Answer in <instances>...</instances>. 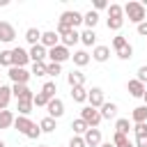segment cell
<instances>
[{"label":"cell","instance_id":"obj_18","mask_svg":"<svg viewBox=\"0 0 147 147\" xmlns=\"http://www.w3.org/2000/svg\"><path fill=\"white\" fill-rule=\"evenodd\" d=\"M126 90H129V94H131V96L142 99V94H145V90H147V87H145L140 80H136V78H133V80H129V83H126Z\"/></svg>","mask_w":147,"mask_h":147},{"label":"cell","instance_id":"obj_19","mask_svg":"<svg viewBox=\"0 0 147 147\" xmlns=\"http://www.w3.org/2000/svg\"><path fill=\"white\" fill-rule=\"evenodd\" d=\"M78 41H80V32H78V30H69L67 34H62V37H60V44H62V46H67V48H71V46H74V44H78Z\"/></svg>","mask_w":147,"mask_h":147},{"label":"cell","instance_id":"obj_11","mask_svg":"<svg viewBox=\"0 0 147 147\" xmlns=\"http://www.w3.org/2000/svg\"><path fill=\"white\" fill-rule=\"evenodd\" d=\"M14 39H16V30H14V25L7 23V21H0V41L11 44Z\"/></svg>","mask_w":147,"mask_h":147},{"label":"cell","instance_id":"obj_40","mask_svg":"<svg viewBox=\"0 0 147 147\" xmlns=\"http://www.w3.org/2000/svg\"><path fill=\"white\" fill-rule=\"evenodd\" d=\"M0 67H11V51H0Z\"/></svg>","mask_w":147,"mask_h":147},{"label":"cell","instance_id":"obj_51","mask_svg":"<svg viewBox=\"0 0 147 147\" xmlns=\"http://www.w3.org/2000/svg\"><path fill=\"white\" fill-rule=\"evenodd\" d=\"M0 147H7V145H5V142H2V140H0Z\"/></svg>","mask_w":147,"mask_h":147},{"label":"cell","instance_id":"obj_10","mask_svg":"<svg viewBox=\"0 0 147 147\" xmlns=\"http://www.w3.org/2000/svg\"><path fill=\"white\" fill-rule=\"evenodd\" d=\"M11 96H16V101H32V90L28 85H11Z\"/></svg>","mask_w":147,"mask_h":147},{"label":"cell","instance_id":"obj_29","mask_svg":"<svg viewBox=\"0 0 147 147\" xmlns=\"http://www.w3.org/2000/svg\"><path fill=\"white\" fill-rule=\"evenodd\" d=\"M115 131L129 136V131H131V122H129L126 117H117V119H115Z\"/></svg>","mask_w":147,"mask_h":147},{"label":"cell","instance_id":"obj_44","mask_svg":"<svg viewBox=\"0 0 147 147\" xmlns=\"http://www.w3.org/2000/svg\"><path fill=\"white\" fill-rule=\"evenodd\" d=\"M67 147H87V145H85L83 136H71V140H69V145H67Z\"/></svg>","mask_w":147,"mask_h":147},{"label":"cell","instance_id":"obj_21","mask_svg":"<svg viewBox=\"0 0 147 147\" xmlns=\"http://www.w3.org/2000/svg\"><path fill=\"white\" fill-rule=\"evenodd\" d=\"M131 119H133V124L147 122V106H145V103H142V106H136L133 113H131Z\"/></svg>","mask_w":147,"mask_h":147},{"label":"cell","instance_id":"obj_1","mask_svg":"<svg viewBox=\"0 0 147 147\" xmlns=\"http://www.w3.org/2000/svg\"><path fill=\"white\" fill-rule=\"evenodd\" d=\"M14 129H18V133H23V136L30 138V140H37V138L41 136L39 124H34L30 117H23V115H16V117H14Z\"/></svg>","mask_w":147,"mask_h":147},{"label":"cell","instance_id":"obj_32","mask_svg":"<svg viewBox=\"0 0 147 147\" xmlns=\"http://www.w3.org/2000/svg\"><path fill=\"white\" fill-rule=\"evenodd\" d=\"M71 129H74V136H85V131H87L90 126L78 117V119H74V122H71Z\"/></svg>","mask_w":147,"mask_h":147},{"label":"cell","instance_id":"obj_46","mask_svg":"<svg viewBox=\"0 0 147 147\" xmlns=\"http://www.w3.org/2000/svg\"><path fill=\"white\" fill-rule=\"evenodd\" d=\"M99 9H108V2L106 0H94V11H99Z\"/></svg>","mask_w":147,"mask_h":147},{"label":"cell","instance_id":"obj_41","mask_svg":"<svg viewBox=\"0 0 147 147\" xmlns=\"http://www.w3.org/2000/svg\"><path fill=\"white\" fill-rule=\"evenodd\" d=\"M131 129H133L136 138H142V136H147V122H142V124H133Z\"/></svg>","mask_w":147,"mask_h":147},{"label":"cell","instance_id":"obj_8","mask_svg":"<svg viewBox=\"0 0 147 147\" xmlns=\"http://www.w3.org/2000/svg\"><path fill=\"white\" fill-rule=\"evenodd\" d=\"M87 103L92 106V108H101L103 103H106V96H103V90L101 87H92V90H87Z\"/></svg>","mask_w":147,"mask_h":147},{"label":"cell","instance_id":"obj_15","mask_svg":"<svg viewBox=\"0 0 147 147\" xmlns=\"http://www.w3.org/2000/svg\"><path fill=\"white\" fill-rule=\"evenodd\" d=\"M83 140H85V145L87 147H99L103 140H101V131L99 129H87L85 131V136H83Z\"/></svg>","mask_w":147,"mask_h":147},{"label":"cell","instance_id":"obj_12","mask_svg":"<svg viewBox=\"0 0 147 147\" xmlns=\"http://www.w3.org/2000/svg\"><path fill=\"white\" fill-rule=\"evenodd\" d=\"M39 44L48 51V48H53V46H57V44H60V37H57V32H55V30H46V32H41Z\"/></svg>","mask_w":147,"mask_h":147},{"label":"cell","instance_id":"obj_20","mask_svg":"<svg viewBox=\"0 0 147 147\" xmlns=\"http://www.w3.org/2000/svg\"><path fill=\"white\" fill-rule=\"evenodd\" d=\"M71 60H74L76 67H85V64H90L92 57H90L87 51H74V53H71Z\"/></svg>","mask_w":147,"mask_h":147},{"label":"cell","instance_id":"obj_27","mask_svg":"<svg viewBox=\"0 0 147 147\" xmlns=\"http://www.w3.org/2000/svg\"><path fill=\"white\" fill-rule=\"evenodd\" d=\"M14 113L11 110H0V129H9V126H14Z\"/></svg>","mask_w":147,"mask_h":147},{"label":"cell","instance_id":"obj_47","mask_svg":"<svg viewBox=\"0 0 147 147\" xmlns=\"http://www.w3.org/2000/svg\"><path fill=\"white\" fill-rule=\"evenodd\" d=\"M136 147H147V136H142V138H136V142H133Z\"/></svg>","mask_w":147,"mask_h":147},{"label":"cell","instance_id":"obj_31","mask_svg":"<svg viewBox=\"0 0 147 147\" xmlns=\"http://www.w3.org/2000/svg\"><path fill=\"white\" fill-rule=\"evenodd\" d=\"M39 92H44L48 99H55V92H57V85H55V80H46V83H44V87H41Z\"/></svg>","mask_w":147,"mask_h":147},{"label":"cell","instance_id":"obj_30","mask_svg":"<svg viewBox=\"0 0 147 147\" xmlns=\"http://www.w3.org/2000/svg\"><path fill=\"white\" fill-rule=\"evenodd\" d=\"M32 108H34L32 101H16V110H18V115H23V117H28V115L32 113Z\"/></svg>","mask_w":147,"mask_h":147},{"label":"cell","instance_id":"obj_5","mask_svg":"<svg viewBox=\"0 0 147 147\" xmlns=\"http://www.w3.org/2000/svg\"><path fill=\"white\" fill-rule=\"evenodd\" d=\"M48 60H51V62H55V64H62V62H67V60H71V51H69L67 46H62V44H57V46H53V48H48Z\"/></svg>","mask_w":147,"mask_h":147},{"label":"cell","instance_id":"obj_23","mask_svg":"<svg viewBox=\"0 0 147 147\" xmlns=\"http://www.w3.org/2000/svg\"><path fill=\"white\" fill-rule=\"evenodd\" d=\"M39 39H41V30H39V28H28V30H25V41H28L30 46H37Z\"/></svg>","mask_w":147,"mask_h":147},{"label":"cell","instance_id":"obj_42","mask_svg":"<svg viewBox=\"0 0 147 147\" xmlns=\"http://www.w3.org/2000/svg\"><path fill=\"white\" fill-rule=\"evenodd\" d=\"M126 44H129V41H126V37H124V34H117V37L113 39V48H115V51H119V48H122V46H126Z\"/></svg>","mask_w":147,"mask_h":147},{"label":"cell","instance_id":"obj_26","mask_svg":"<svg viewBox=\"0 0 147 147\" xmlns=\"http://www.w3.org/2000/svg\"><path fill=\"white\" fill-rule=\"evenodd\" d=\"M71 99L76 101V103H85L87 101V87L83 85V87H71Z\"/></svg>","mask_w":147,"mask_h":147},{"label":"cell","instance_id":"obj_37","mask_svg":"<svg viewBox=\"0 0 147 147\" xmlns=\"http://www.w3.org/2000/svg\"><path fill=\"white\" fill-rule=\"evenodd\" d=\"M60 74H62V64H55V62H48V64H46V76L57 78Z\"/></svg>","mask_w":147,"mask_h":147},{"label":"cell","instance_id":"obj_33","mask_svg":"<svg viewBox=\"0 0 147 147\" xmlns=\"http://www.w3.org/2000/svg\"><path fill=\"white\" fill-rule=\"evenodd\" d=\"M108 18H124V9L122 5H108Z\"/></svg>","mask_w":147,"mask_h":147},{"label":"cell","instance_id":"obj_52","mask_svg":"<svg viewBox=\"0 0 147 147\" xmlns=\"http://www.w3.org/2000/svg\"><path fill=\"white\" fill-rule=\"evenodd\" d=\"M39 147H48V145H39Z\"/></svg>","mask_w":147,"mask_h":147},{"label":"cell","instance_id":"obj_48","mask_svg":"<svg viewBox=\"0 0 147 147\" xmlns=\"http://www.w3.org/2000/svg\"><path fill=\"white\" fill-rule=\"evenodd\" d=\"M99 147H115V145H113V142H110V140H108V142H101V145H99Z\"/></svg>","mask_w":147,"mask_h":147},{"label":"cell","instance_id":"obj_17","mask_svg":"<svg viewBox=\"0 0 147 147\" xmlns=\"http://www.w3.org/2000/svg\"><path fill=\"white\" fill-rule=\"evenodd\" d=\"M99 113H101V119H117V103L106 101V103L99 108Z\"/></svg>","mask_w":147,"mask_h":147},{"label":"cell","instance_id":"obj_13","mask_svg":"<svg viewBox=\"0 0 147 147\" xmlns=\"http://www.w3.org/2000/svg\"><path fill=\"white\" fill-rule=\"evenodd\" d=\"M94 62H106L110 57V46H103V44H96L92 48V55H90Z\"/></svg>","mask_w":147,"mask_h":147},{"label":"cell","instance_id":"obj_3","mask_svg":"<svg viewBox=\"0 0 147 147\" xmlns=\"http://www.w3.org/2000/svg\"><path fill=\"white\" fill-rule=\"evenodd\" d=\"M80 119H83L90 129H99V124L103 122V119H101V113H99L96 108H92V106H83V108H80Z\"/></svg>","mask_w":147,"mask_h":147},{"label":"cell","instance_id":"obj_14","mask_svg":"<svg viewBox=\"0 0 147 147\" xmlns=\"http://www.w3.org/2000/svg\"><path fill=\"white\" fill-rule=\"evenodd\" d=\"M67 83H69V87H83L85 85V74L80 69H71L67 74Z\"/></svg>","mask_w":147,"mask_h":147},{"label":"cell","instance_id":"obj_50","mask_svg":"<svg viewBox=\"0 0 147 147\" xmlns=\"http://www.w3.org/2000/svg\"><path fill=\"white\" fill-rule=\"evenodd\" d=\"M142 101H145V106H147V90H145V94H142Z\"/></svg>","mask_w":147,"mask_h":147},{"label":"cell","instance_id":"obj_22","mask_svg":"<svg viewBox=\"0 0 147 147\" xmlns=\"http://www.w3.org/2000/svg\"><path fill=\"white\" fill-rule=\"evenodd\" d=\"M83 23H85V28H87V30H94V28H96V23H99V14H96L94 9L85 11V14H83Z\"/></svg>","mask_w":147,"mask_h":147},{"label":"cell","instance_id":"obj_24","mask_svg":"<svg viewBox=\"0 0 147 147\" xmlns=\"http://www.w3.org/2000/svg\"><path fill=\"white\" fill-rule=\"evenodd\" d=\"M39 129H41V133H53L55 129H57V119H53V117H44L41 122H39Z\"/></svg>","mask_w":147,"mask_h":147},{"label":"cell","instance_id":"obj_36","mask_svg":"<svg viewBox=\"0 0 147 147\" xmlns=\"http://www.w3.org/2000/svg\"><path fill=\"white\" fill-rule=\"evenodd\" d=\"M46 64H48V62H32L30 74H32V76H46Z\"/></svg>","mask_w":147,"mask_h":147},{"label":"cell","instance_id":"obj_43","mask_svg":"<svg viewBox=\"0 0 147 147\" xmlns=\"http://www.w3.org/2000/svg\"><path fill=\"white\" fill-rule=\"evenodd\" d=\"M138 76H136V80H140L142 85L147 83V64H142V67H138V71H136Z\"/></svg>","mask_w":147,"mask_h":147},{"label":"cell","instance_id":"obj_28","mask_svg":"<svg viewBox=\"0 0 147 147\" xmlns=\"http://www.w3.org/2000/svg\"><path fill=\"white\" fill-rule=\"evenodd\" d=\"M80 41H83L85 46H96V32H94V30H87V28H85V30L80 32Z\"/></svg>","mask_w":147,"mask_h":147},{"label":"cell","instance_id":"obj_53","mask_svg":"<svg viewBox=\"0 0 147 147\" xmlns=\"http://www.w3.org/2000/svg\"><path fill=\"white\" fill-rule=\"evenodd\" d=\"M0 85H2V80H0Z\"/></svg>","mask_w":147,"mask_h":147},{"label":"cell","instance_id":"obj_39","mask_svg":"<svg viewBox=\"0 0 147 147\" xmlns=\"http://www.w3.org/2000/svg\"><path fill=\"white\" fill-rule=\"evenodd\" d=\"M106 25H108V30H122V25H124V18H108L106 21Z\"/></svg>","mask_w":147,"mask_h":147},{"label":"cell","instance_id":"obj_6","mask_svg":"<svg viewBox=\"0 0 147 147\" xmlns=\"http://www.w3.org/2000/svg\"><path fill=\"white\" fill-rule=\"evenodd\" d=\"M7 76H9L11 83H16V85H28V80H30L32 74H30L28 69H23V67H9Z\"/></svg>","mask_w":147,"mask_h":147},{"label":"cell","instance_id":"obj_4","mask_svg":"<svg viewBox=\"0 0 147 147\" xmlns=\"http://www.w3.org/2000/svg\"><path fill=\"white\" fill-rule=\"evenodd\" d=\"M57 23H60V25H67V28H71V30H76V28L83 23V14L76 11V9H67V11L60 14V21H57Z\"/></svg>","mask_w":147,"mask_h":147},{"label":"cell","instance_id":"obj_35","mask_svg":"<svg viewBox=\"0 0 147 147\" xmlns=\"http://www.w3.org/2000/svg\"><path fill=\"white\" fill-rule=\"evenodd\" d=\"M48 101H51V99H48L44 92H37V94L32 96V103H34L37 108H46V106H48Z\"/></svg>","mask_w":147,"mask_h":147},{"label":"cell","instance_id":"obj_34","mask_svg":"<svg viewBox=\"0 0 147 147\" xmlns=\"http://www.w3.org/2000/svg\"><path fill=\"white\" fill-rule=\"evenodd\" d=\"M115 55H117L119 60H131V57H133V46L126 44V46H122L119 51H115Z\"/></svg>","mask_w":147,"mask_h":147},{"label":"cell","instance_id":"obj_49","mask_svg":"<svg viewBox=\"0 0 147 147\" xmlns=\"http://www.w3.org/2000/svg\"><path fill=\"white\" fill-rule=\"evenodd\" d=\"M122 147H136V145H133V142L129 140V142H126V145H122Z\"/></svg>","mask_w":147,"mask_h":147},{"label":"cell","instance_id":"obj_38","mask_svg":"<svg viewBox=\"0 0 147 147\" xmlns=\"http://www.w3.org/2000/svg\"><path fill=\"white\" fill-rule=\"evenodd\" d=\"M110 142H113L115 147H122V145H126V142H129V136H124V133H117V131H115V133H113V138H110Z\"/></svg>","mask_w":147,"mask_h":147},{"label":"cell","instance_id":"obj_45","mask_svg":"<svg viewBox=\"0 0 147 147\" xmlns=\"http://www.w3.org/2000/svg\"><path fill=\"white\" fill-rule=\"evenodd\" d=\"M136 30H138L140 37H147V21H142L140 25H136Z\"/></svg>","mask_w":147,"mask_h":147},{"label":"cell","instance_id":"obj_25","mask_svg":"<svg viewBox=\"0 0 147 147\" xmlns=\"http://www.w3.org/2000/svg\"><path fill=\"white\" fill-rule=\"evenodd\" d=\"M9 101H11V87L0 85V110H7Z\"/></svg>","mask_w":147,"mask_h":147},{"label":"cell","instance_id":"obj_9","mask_svg":"<svg viewBox=\"0 0 147 147\" xmlns=\"http://www.w3.org/2000/svg\"><path fill=\"white\" fill-rule=\"evenodd\" d=\"M46 110H48V117H53V119H60V117L64 115V101L55 96V99H51V101H48Z\"/></svg>","mask_w":147,"mask_h":147},{"label":"cell","instance_id":"obj_7","mask_svg":"<svg viewBox=\"0 0 147 147\" xmlns=\"http://www.w3.org/2000/svg\"><path fill=\"white\" fill-rule=\"evenodd\" d=\"M28 62H30V53H28L23 46L11 48V67H23V69H25Z\"/></svg>","mask_w":147,"mask_h":147},{"label":"cell","instance_id":"obj_2","mask_svg":"<svg viewBox=\"0 0 147 147\" xmlns=\"http://www.w3.org/2000/svg\"><path fill=\"white\" fill-rule=\"evenodd\" d=\"M122 9H124V16H129V21L136 23V25H140L142 21H147V9L142 7V2L131 0V2H126Z\"/></svg>","mask_w":147,"mask_h":147},{"label":"cell","instance_id":"obj_16","mask_svg":"<svg viewBox=\"0 0 147 147\" xmlns=\"http://www.w3.org/2000/svg\"><path fill=\"white\" fill-rule=\"evenodd\" d=\"M28 53H30V62H46V57H48V51H46L41 44L32 46Z\"/></svg>","mask_w":147,"mask_h":147}]
</instances>
